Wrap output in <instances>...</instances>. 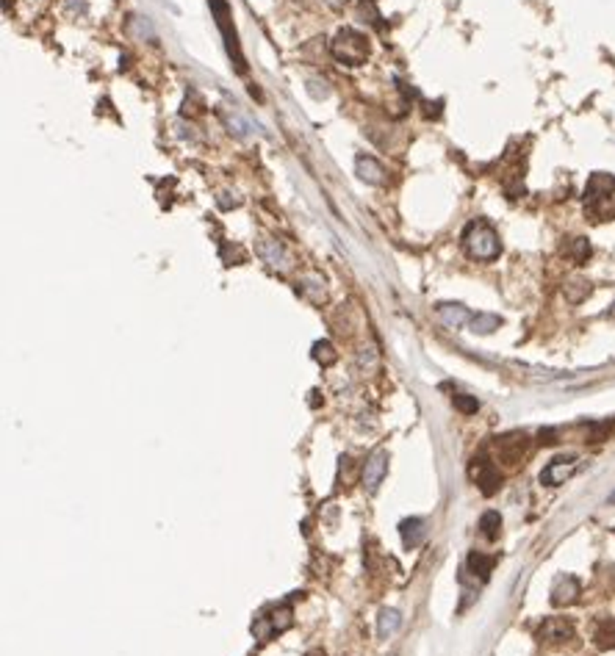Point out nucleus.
<instances>
[{"label": "nucleus", "instance_id": "26", "mask_svg": "<svg viewBox=\"0 0 615 656\" xmlns=\"http://www.w3.org/2000/svg\"><path fill=\"white\" fill-rule=\"evenodd\" d=\"M330 3H344V0H330Z\"/></svg>", "mask_w": 615, "mask_h": 656}, {"label": "nucleus", "instance_id": "19", "mask_svg": "<svg viewBox=\"0 0 615 656\" xmlns=\"http://www.w3.org/2000/svg\"><path fill=\"white\" fill-rule=\"evenodd\" d=\"M499 529H502V515L496 509H488L485 515L480 518V531L485 534L488 540H496L499 537Z\"/></svg>", "mask_w": 615, "mask_h": 656}, {"label": "nucleus", "instance_id": "4", "mask_svg": "<svg viewBox=\"0 0 615 656\" xmlns=\"http://www.w3.org/2000/svg\"><path fill=\"white\" fill-rule=\"evenodd\" d=\"M468 477L480 485V490H483L485 496H493V493L499 490V485H502L499 468H496L490 460H485V457H474V460L468 462Z\"/></svg>", "mask_w": 615, "mask_h": 656}, {"label": "nucleus", "instance_id": "9", "mask_svg": "<svg viewBox=\"0 0 615 656\" xmlns=\"http://www.w3.org/2000/svg\"><path fill=\"white\" fill-rule=\"evenodd\" d=\"M577 598H579V581L574 579V576H568V573L557 576L554 584H552V604L568 606L574 604Z\"/></svg>", "mask_w": 615, "mask_h": 656}, {"label": "nucleus", "instance_id": "22", "mask_svg": "<svg viewBox=\"0 0 615 656\" xmlns=\"http://www.w3.org/2000/svg\"><path fill=\"white\" fill-rule=\"evenodd\" d=\"M399 623H402V618H399L396 609H383L380 612V629H377V634L385 640V637H391L394 631L399 629Z\"/></svg>", "mask_w": 615, "mask_h": 656}, {"label": "nucleus", "instance_id": "12", "mask_svg": "<svg viewBox=\"0 0 615 656\" xmlns=\"http://www.w3.org/2000/svg\"><path fill=\"white\" fill-rule=\"evenodd\" d=\"M399 534H402V543L405 549H419L421 540H424V521L421 518H408L399 524Z\"/></svg>", "mask_w": 615, "mask_h": 656}, {"label": "nucleus", "instance_id": "13", "mask_svg": "<svg viewBox=\"0 0 615 656\" xmlns=\"http://www.w3.org/2000/svg\"><path fill=\"white\" fill-rule=\"evenodd\" d=\"M466 568H468V573H474L480 581H485L490 576V571H493V556L483 554V551H471L468 559H466Z\"/></svg>", "mask_w": 615, "mask_h": 656}, {"label": "nucleus", "instance_id": "7", "mask_svg": "<svg viewBox=\"0 0 615 656\" xmlns=\"http://www.w3.org/2000/svg\"><path fill=\"white\" fill-rule=\"evenodd\" d=\"M538 637L546 640V642H565V640L574 637V623L568 618H546L540 623Z\"/></svg>", "mask_w": 615, "mask_h": 656}, {"label": "nucleus", "instance_id": "17", "mask_svg": "<svg viewBox=\"0 0 615 656\" xmlns=\"http://www.w3.org/2000/svg\"><path fill=\"white\" fill-rule=\"evenodd\" d=\"M438 316L443 319L446 327H461V324L468 322V310H466L463 305H441V307H438Z\"/></svg>", "mask_w": 615, "mask_h": 656}, {"label": "nucleus", "instance_id": "10", "mask_svg": "<svg viewBox=\"0 0 615 656\" xmlns=\"http://www.w3.org/2000/svg\"><path fill=\"white\" fill-rule=\"evenodd\" d=\"M615 191V177L607 175V172H596V175H590L588 186H585V200L593 202V200H604V197H610Z\"/></svg>", "mask_w": 615, "mask_h": 656}, {"label": "nucleus", "instance_id": "16", "mask_svg": "<svg viewBox=\"0 0 615 656\" xmlns=\"http://www.w3.org/2000/svg\"><path fill=\"white\" fill-rule=\"evenodd\" d=\"M585 213H588L593 222H607V219H613V216H615V200H610V197H604V200H593V202H588Z\"/></svg>", "mask_w": 615, "mask_h": 656}, {"label": "nucleus", "instance_id": "6", "mask_svg": "<svg viewBox=\"0 0 615 656\" xmlns=\"http://www.w3.org/2000/svg\"><path fill=\"white\" fill-rule=\"evenodd\" d=\"M385 471H388V455L385 452H374L363 462V487L369 493H374L380 487V482H383Z\"/></svg>", "mask_w": 615, "mask_h": 656}, {"label": "nucleus", "instance_id": "23", "mask_svg": "<svg viewBox=\"0 0 615 656\" xmlns=\"http://www.w3.org/2000/svg\"><path fill=\"white\" fill-rule=\"evenodd\" d=\"M313 357H316L322 366H330V363H335V357H338V354L333 352V346H330L327 341H322V344H316V346H313Z\"/></svg>", "mask_w": 615, "mask_h": 656}, {"label": "nucleus", "instance_id": "2", "mask_svg": "<svg viewBox=\"0 0 615 656\" xmlns=\"http://www.w3.org/2000/svg\"><path fill=\"white\" fill-rule=\"evenodd\" d=\"M291 620H294L291 604H280V606H275L269 615L256 618V623H253V634H256L258 640H269L272 634H280V631L288 629V626H291Z\"/></svg>", "mask_w": 615, "mask_h": 656}, {"label": "nucleus", "instance_id": "15", "mask_svg": "<svg viewBox=\"0 0 615 656\" xmlns=\"http://www.w3.org/2000/svg\"><path fill=\"white\" fill-rule=\"evenodd\" d=\"M563 294H565V300L568 302H585L590 297V282L588 280H582V277H571V280H565V285H563Z\"/></svg>", "mask_w": 615, "mask_h": 656}, {"label": "nucleus", "instance_id": "3", "mask_svg": "<svg viewBox=\"0 0 615 656\" xmlns=\"http://www.w3.org/2000/svg\"><path fill=\"white\" fill-rule=\"evenodd\" d=\"M333 53L341 58V61H347V64H360V61L366 58L369 48H366V39L360 36L358 31L347 28V31L338 33V39H335V45H333Z\"/></svg>", "mask_w": 615, "mask_h": 656}, {"label": "nucleus", "instance_id": "25", "mask_svg": "<svg viewBox=\"0 0 615 656\" xmlns=\"http://www.w3.org/2000/svg\"><path fill=\"white\" fill-rule=\"evenodd\" d=\"M610 502H613V504H615V493H613V496H610Z\"/></svg>", "mask_w": 615, "mask_h": 656}, {"label": "nucleus", "instance_id": "8", "mask_svg": "<svg viewBox=\"0 0 615 656\" xmlns=\"http://www.w3.org/2000/svg\"><path fill=\"white\" fill-rule=\"evenodd\" d=\"M574 471H577V460H574V457H557V460H552V462L543 468L540 482L554 487V485H563Z\"/></svg>", "mask_w": 615, "mask_h": 656}, {"label": "nucleus", "instance_id": "20", "mask_svg": "<svg viewBox=\"0 0 615 656\" xmlns=\"http://www.w3.org/2000/svg\"><path fill=\"white\" fill-rule=\"evenodd\" d=\"M358 172H360V177L369 180V183H380V180H383V166H380L374 158H363V155H360Z\"/></svg>", "mask_w": 615, "mask_h": 656}, {"label": "nucleus", "instance_id": "1", "mask_svg": "<svg viewBox=\"0 0 615 656\" xmlns=\"http://www.w3.org/2000/svg\"><path fill=\"white\" fill-rule=\"evenodd\" d=\"M463 244H466V253L471 258H477V260H493L496 255L502 253L499 236L488 222H471L466 236H463Z\"/></svg>", "mask_w": 615, "mask_h": 656}, {"label": "nucleus", "instance_id": "21", "mask_svg": "<svg viewBox=\"0 0 615 656\" xmlns=\"http://www.w3.org/2000/svg\"><path fill=\"white\" fill-rule=\"evenodd\" d=\"M499 324H502V319L493 316V313H477V316L471 319V329L480 332V335H488V332L499 329Z\"/></svg>", "mask_w": 615, "mask_h": 656}, {"label": "nucleus", "instance_id": "5", "mask_svg": "<svg viewBox=\"0 0 615 656\" xmlns=\"http://www.w3.org/2000/svg\"><path fill=\"white\" fill-rule=\"evenodd\" d=\"M527 449H530V438L524 432H512V435H505V438L496 440V455H499V460L512 462V465L527 455Z\"/></svg>", "mask_w": 615, "mask_h": 656}, {"label": "nucleus", "instance_id": "24", "mask_svg": "<svg viewBox=\"0 0 615 656\" xmlns=\"http://www.w3.org/2000/svg\"><path fill=\"white\" fill-rule=\"evenodd\" d=\"M455 407H458L461 413H466V416H471V413H477V410H480V402H477L474 396L458 393V396H455Z\"/></svg>", "mask_w": 615, "mask_h": 656}, {"label": "nucleus", "instance_id": "18", "mask_svg": "<svg viewBox=\"0 0 615 656\" xmlns=\"http://www.w3.org/2000/svg\"><path fill=\"white\" fill-rule=\"evenodd\" d=\"M563 253L574 260V263H585L590 258V244L588 238H568L563 247Z\"/></svg>", "mask_w": 615, "mask_h": 656}, {"label": "nucleus", "instance_id": "11", "mask_svg": "<svg viewBox=\"0 0 615 656\" xmlns=\"http://www.w3.org/2000/svg\"><path fill=\"white\" fill-rule=\"evenodd\" d=\"M261 258H263L272 269H280V272H285V269L291 266L285 250H283L278 241H269V238H263V241H261Z\"/></svg>", "mask_w": 615, "mask_h": 656}, {"label": "nucleus", "instance_id": "14", "mask_svg": "<svg viewBox=\"0 0 615 656\" xmlns=\"http://www.w3.org/2000/svg\"><path fill=\"white\" fill-rule=\"evenodd\" d=\"M593 640L601 651H610L615 648V618H604L596 623V631H593Z\"/></svg>", "mask_w": 615, "mask_h": 656}]
</instances>
